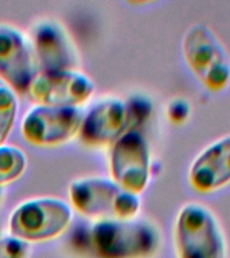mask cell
Returning a JSON list of instances; mask_svg holds the SVG:
<instances>
[{
  "label": "cell",
  "instance_id": "11",
  "mask_svg": "<svg viewBox=\"0 0 230 258\" xmlns=\"http://www.w3.org/2000/svg\"><path fill=\"white\" fill-rule=\"evenodd\" d=\"M30 43L35 54L39 72L74 70L78 51L68 30L54 19L36 22L30 31Z\"/></svg>",
  "mask_w": 230,
  "mask_h": 258
},
{
  "label": "cell",
  "instance_id": "5",
  "mask_svg": "<svg viewBox=\"0 0 230 258\" xmlns=\"http://www.w3.org/2000/svg\"><path fill=\"white\" fill-rule=\"evenodd\" d=\"M73 222L68 202L54 197L26 199L12 210L8 227L11 235L27 242L50 241L66 231Z\"/></svg>",
  "mask_w": 230,
  "mask_h": 258
},
{
  "label": "cell",
  "instance_id": "4",
  "mask_svg": "<svg viewBox=\"0 0 230 258\" xmlns=\"http://www.w3.org/2000/svg\"><path fill=\"white\" fill-rule=\"evenodd\" d=\"M73 207L85 217L101 219H132L140 213V195L132 194L110 177L82 176L69 184Z\"/></svg>",
  "mask_w": 230,
  "mask_h": 258
},
{
  "label": "cell",
  "instance_id": "7",
  "mask_svg": "<svg viewBox=\"0 0 230 258\" xmlns=\"http://www.w3.org/2000/svg\"><path fill=\"white\" fill-rule=\"evenodd\" d=\"M84 114L80 108L35 105L24 114L20 132L36 147H56L80 135Z\"/></svg>",
  "mask_w": 230,
  "mask_h": 258
},
{
  "label": "cell",
  "instance_id": "15",
  "mask_svg": "<svg viewBox=\"0 0 230 258\" xmlns=\"http://www.w3.org/2000/svg\"><path fill=\"white\" fill-rule=\"evenodd\" d=\"M30 245L19 238L0 237V258H28Z\"/></svg>",
  "mask_w": 230,
  "mask_h": 258
},
{
  "label": "cell",
  "instance_id": "6",
  "mask_svg": "<svg viewBox=\"0 0 230 258\" xmlns=\"http://www.w3.org/2000/svg\"><path fill=\"white\" fill-rule=\"evenodd\" d=\"M110 179L129 192L140 195L151 179V149L144 135L129 129L109 152Z\"/></svg>",
  "mask_w": 230,
  "mask_h": 258
},
{
  "label": "cell",
  "instance_id": "13",
  "mask_svg": "<svg viewBox=\"0 0 230 258\" xmlns=\"http://www.w3.org/2000/svg\"><path fill=\"white\" fill-rule=\"evenodd\" d=\"M26 168L27 156L19 147L8 144L0 147V187L18 180Z\"/></svg>",
  "mask_w": 230,
  "mask_h": 258
},
{
  "label": "cell",
  "instance_id": "3",
  "mask_svg": "<svg viewBox=\"0 0 230 258\" xmlns=\"http://www.w3.org/2000/svg\"><path fill=\"white\" fill-rule=\"evenodd\" d=\"M182 54L193 76L209 92H225L230 86V55L213 28L193 23L182 39Z\"/></svg>",
  "mask_w": 230,
  "mask_h": 258
},
{
  "label": "cell",
  "instance_id": "12",
  "mask_svg": "<svg viewBox=\"0 0 230 258\" xmlns=\"http://www.w3.org/2000/svg\"><path fill=\"white\" fill-rule=\"evenodd\" d=\"M187 179L190 187L203 195L230 184V133L211 141L194 157Z\"/></svg>",
  "mask_w": 230,
  "mask_h": 258
},
{
  "label": "cell",
  "instance_id": "2",
  "mask_svg": "<svg viewBox=\"0 0 230 258\" xmlns=\"http://www.w3.org/2000/svg\"><path fill=\"white\" fill-rule=\"evenodd\" d=\"M175 258H229L226 235L218 217L201 202L178 210L172 227Z\"/></svg>",
  "mask_w": 230,
  "mask_h": 258
},
{
  "label": "cell",
  "instance_id": "8",
  "mask_svg": "<svg viewBox=\"0 0 230 258\" xmlns=\"http://www.w3.org/2000/svg\"><path fill=\"white\" fill-rule=\"evenodd\" d=\"M94 90V82L74 69L39 72L26 93L36 105L78 108L90 100Z\"/></svg>",
  "mask_w": 230,
  "mask_h": 258
},
{
  "label": "cell",
  "instance_id": "16",
  "mask_svg": "<svg viewBox=\"0 0 230 258\" xmlns=\"http://www.w3.org/2000/svg\"><path fill=\"white\" fill-rule=\"evenodd\" d=\"M190 112H191V106H190L189 101H186L185 98H174L167 108L169 121L174 124L185 122L189 118Z\"/></svg>",
  "mask_w": 230,
  "mask_h": 258
},
{
  "label": "cell",
  "instance_id": "10",
  "mask_svg": "<svg viewBox=\"0 0 230 258\" xmlns=\"http://www.w3.org/2000/svg\"><path fill=\"white\" fill-rule=\"evenodd\" d=\"M39 73L27 35L8 23H0V78L14 92L26 93Z\"/></svg>",
  "mask_w": 230,
  "mask_h": 258
},
{
  "label": "cell",
  "instance_id": "14",
  "mask_svg": "<svg viewBox=\"0 0 230 258\" xmlns=\"http://www.w3.org/2000/svg\"><path fill=\"white\" fill-rule=\"evenodd\" d=\"M18 97L10 86L0 82V147L11 135V131L18 116Z\"/></svg>",
  "mask_w": 230,
  "mask_h": 258
},
{
  "label": "cell",
  "instance_id": "1",
  "mask_svg": "<svg viewBox=\"0 0 230 258\" xmlns=\"http://www.w3.org/2000/svg\"><path fill=\"white\" fill-rule=\"evenodd\" d=\"M90 239L101 258H156L163 246L160 227L151 219L139 217L96 221Z\"/></svg>",
  "mask_w": 230,
  "mask_h": 258
},
{
  "label": "cell",
  "instance_id": "9",
  "mask_svg": "<svg viewBox=\"0 0 230 258\" xmlns=\"http://www.w3.org/2000/svg\"><path fill=\"white\" fill-rule=\"evenodd\" d=\"M135 120V110L119 97H104L84 114L80 135L82 143L94 148L112 147Z\"/></svg>",
  "mask_w": 230,
  "mask_h": 258
}]
</instances>
